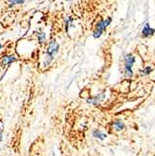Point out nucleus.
<instances>
[{"instance_id": "nucleus-1", "label": "nucleus", "mask_w": 155, "mask_h": 156, "mask_svg": "<svg viewBox=\"0 0 155 156\" xmlns=\"http://www.w3.org/2000/svg\"><path fill=\"white\" fill-rule=\"evenodd\" d=\"M59 51V44L57 43L56 40H51L50 42V45L47 49L46 51V57H45V61H44V66H48L53 60L54 55L58 52Z\"/></svg>"}, {"instance_id": "nucleus-2", "label": "nucleus", "mask_w": 155, "mask_h": 156, "mask_svg": "<svg viewBox=\"0 0 155 156\" xmlns=\"http://www.w3.org/2000/svg\"><path fill=\"white\" fill-rule=\"evenodd\" d=\"M110 23H111V18H107L106 20H100L96 24V27H95V30L93 31V37L94 38H99L102 36L103 32L107 29V27L109 25Z\"/></svg>"}, {"instance_id": "nucleus-3", "label": "nucleus", "mask_w": 155, "mask_h": 156, "mask_svg": "<svg viewBox=\"0 0 155 156\" xmlns=\"http://www.w3.org/2000/svg\"><path fill=\"white\" fill-rule=\"evenodd\" d=\"M124 73H125V76L126 77H132L133 76V70H132V67H133V65L136 61L135 57L132 55V54H126L125 57H124Z\"/></svg>"}, {"instance_id": "nucleus-4", "label": "nucleus", "mask_w": 155, "mask_h": 156, "mask_svg": "<svg viewBox=\"0 0 155 156\" xmlns=\"http://www.w3.org/2000/svg\"><path fill=\"white\" fill-rule=\"evenodd\" d=\"M104 97H105V92L98 94L95 95L94 97L89 98L88 100H87V102L90 103V104H93V105H98V104H100V102L103 101Z\"/></svg>"}, {"instance_id": "nucleus-5", "label": "nucleus", "mask_w": 155, "mask_h": 156, "mask_svg": "<svg viewBox=\"0 0 155 156\" xmlns=\"http://www.w3.org/2000/svg\"><path fill=\"white\" fill-rule=\"evenodd\" d=\"M154 32H155V30L153 29V28H151L149 23H146L145 26L143 27L142 35H143V37H150V36L153 35Z\"/></svg>"}, {"instance_id": "nucleus-6", "label": "nucleus", "mask_w": 155, "mask_h": 156, "mask_svg": "<svg viewBox=\"0 0 155 156\" xmlns=\"http://www.w3.org/2000/svg\"><path fill=\"white\" fill-rule=\"evenodd\" d=\"M14 61H16V58L14 57L13 55H6L2 58L1 60V64L2 66H7V65H10L12 64Z\"/></svg>"}, {"instance_id": "nucleus-7", "label": "nucleus", "mask_w": 155, "mask_h": 156, "mask_svg": "<svg viewBox=\"0 0 155 156\" xmlns=\"http://www.w3.org/2000/svg\"><path fill=\"white\" fill-rule=\"evenodd\" d=\"M93 136L95 138H99L100 140H104L107 137V134L103 133L100 130H94V131H93Z\"/></svg>"}, {"instance_id": "nucleus-8", "label": "nucleus", "mask_w": 155, "mask_h": 156, "mask_svg": "<svg viewBox=\"0 0 155 156\" xmlns=\"http://www.w3.org/2000/svg\"><path fill=\"white\" fill-rule=\"evenodd\" d=\"M113 125H114L115 129H116L117 131H121V130H122V129L125 128V125H124V123H123L122 121H117V122H115L113 123Z\"/></svg>"}, {"instance_id": "nucleus-9", "label": "nucleus", "mask_w": 155, "mask_h": 156, "mask_svg": "<svg viewBox=\"0 0 155 156\" xmlns=\"http://www.w3.org/2000/svg\"><path fill=\"white\" fill-rule=\"evenodd\" d=\"M37 39H38V42L40 44L44 43L45 40H46V34L44 32H40L37 34Z\"/></svg>"}, {"instance_id": "nucleus-10", "label": "nucleus", "mask_w": 155, "mask_h": 156, "mask_svg": "<svg viewBox=\"0 0 155 156\" xmlns=\"http://www.w3.org/2000/svg\"><path fill=\"white\" fill-rule=\"evenodd\" d=\"M23 2L24 1H9V7H12V6H14V5H17V4H23Z\"/></svg>"}, {"instance_id": "nucleus-11", "label": "nucleus", "mask_w": 155, "mask_h": 156, "mask_svg": "<svg viewBox=\"0 0 155 156\" xmlns=\"http://www.w3.org/2000/svg\"><path fill=\"white\" fill-rule=\"evenodd\" d=\"M151 68L150 67V66H148V67H146L145 69H143L142 71H141V73H143L144 75H146V74H149V73H150L151 72Z\"/></svg>"}, {"instance_id": "nucleus-12", "label": "nucleus", "mask_w": 155, "mask_h": 156, "mask_svg": "<svg viewBox=\"0 0 155 156\" xmlns=\"http://www.w3.org/2000/svg\"><path fill=\"white\" fill-rule=\"evenodd\" d=\"M3 139V128H0V142Z\"/></svg>"}, {"instance_id": "nucleus-13", "label": "nucleus", "mask_w": 155, "mask_h": 156, "mask_svg": "<svg viewBox=\"0 0 155 156\" xmlns=\"http://www.w3.org/2000/svg\"><path fill=\"white\" fill-rule=\"evenodd\" d=\"M1 48H2V44H1V43H0V49H1Z\"/></svg>"}]
</instances>
